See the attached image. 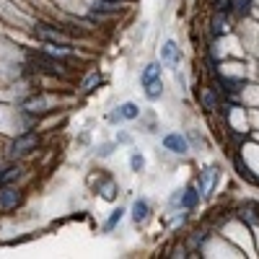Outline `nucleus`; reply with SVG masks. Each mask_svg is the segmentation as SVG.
I'll return each mask as SVG.
<instances>
[{
	"label": "nucleus",
	"mask_w": 259,
	"mask_h": 259,
	"mask_svg": "<svg viewBox=\"0 0 259 259\" xmlns=\"http://www.w3.org/2000/svg\"><path fill=\"white\" fill-rule=\"evenodd\" d=\"M101 197L104 200H114L117 197V184L111 182V179H106V182L101 184Z\"/></svg>",
	"instance_id": "obj_12"
},
{
	"label": "nucleus",
	"mask_w": 259,
	"mask_h": 259,
	"mask_svg": "<svg viewBox=\"0 0 259 259\" xmlns=\"http://www.w3.org/2000/svg\"><path fill=\"white\" fill-rule=\"evenodd\" d=\"M155 78H161V65H158V62H151V65H145V70L140 73V83L145 86V83L155 81Z\"/></svg>",
	"instance_id": "obj_6"
},
{
	"label": "nucleus",
	"mask_w": 259,
	"mask_h": 259,
	"mask_svg": "<svg viewBox=\"0 0 259 259\" xmlns=\"http://www.w3.org/2000/svg\"><path fill=\"white\" fill-rule=\"evenodd\" d=\"M119 119H138L140 117V109H138V104H132V101H125V104L119 106Z\"/></svg>",
	"instance_id": "obj_8"
},
{
	"label": "nucleus",
	"mask_w": 259,
	"mask_h": 259,
	"mask_svg": "<svg viewBox=\"0 0 259 259\" xmlns=\"http://www.w3.org/2000/svg\"><path fill=\"white\" fill-rule=\"evenodd\" d=\"M39 34L42 37H47V39H52V42H67V37H62L60 31H50V29H39Z\"/></svg>",
	"instance_id": "obj_19"
},
{
	"label": "nucleus",
	"mask_w": 259,
	"mask_h": 259,
	"mask_svg": "<svg viewBox=\"0 0 259 259\" xmlns=\"http://www.w3.org/2000/svg\"><path fill=\"white\" fill-rule=\"evenodd\" d=\"M114 153V143H104V145H99V155L101 158H106V155Z\"/></svg>",
	"instance_id": "obj_21"
},
{
	"label": "nucleus",
	"mask_w": 259,
	"mask_h": 259,
	"mask_svg": "<svg viewBox=\"0 0 259 259\" xmlns=\"http://www.w3.org/2000/svg\"><path fill=\"white\" fill-rule=\"evenodd\" d=\"M163 148L166 151H171V153H187L189 151V145H187V138L182 132H168L166 138H163Z\"/></svg>",
	"instance_id": "obj_2"
},
{
	"label": "nucleus",
	"mask_w": 259,
	"mask_h": 259,
	"mask_svg": "<svg viewBox=\"0 0 259 259\" xmlns=\"http://www.w3.org/2000/svg\"><path fill=\"white\" fill-rule=\"evenodd\" d=\"M42 106H44V96H37V99L26 101V109H29V111H39Z\"/></svg>",
	"instance_id": "obj_20"
},
{
	"label": "nucleus",
	"mask_w": 259,
	"mask_h": 259,
	"mask_svg": "<svg viewBox=\"0 0 259 259\" xmlns=\"http://www.w3.org/2000/svg\"><path fill=\"white\" fill-rule=\"evenodd\" d=\"M94 8H96V10H104V13H117V10H119V5L111 3V0H96Z\"/></svg>",
	"instance_id": "obj_15"
},
{
	"label": "nucleus",
	"mask_w": 259,
	"mask_h": 259,
	"mask_svg": "<svg viewBox=\"0 0 259 259\" xmlns=\"http://www.w3.org/2000/svg\"><path fill=\"white\" fill-rule=\"evenodd\" d=\"M130 166H132V171H143V168H145V158H143V155L138 153V151H135L132 155H130Z\"/></svg>",
	"instance_id": "obj_18"
},
{
	"label": "nucleus",
	"mask_w": 259,
	"mask_h": 259,
	"mask_svg": "<svg viewBox=\"0 0 259 259\" xmlns=\"http://www.w3.org/2000/svg\"><path fill=\"white\" fill-rule=\"evenodd\" d=\"M122 218H125V210H122V207H119V210H114V212H111V215H109V220L104 223V231H111V228H114L117 223L122 220Z\"/></svg>",
	"instance_id": "obj_16"
},
{
	"label": "nucleus",
	"mask_w": 259,
	"mask_h": 259,
	"mask_svg": "<svg viewBox=\"0 0 259 259\" xmlns=\"http://www.w3.org/2000/svg\"><path fill=\"white\" fill-rule=\"evenodd\" d=\"M148 212H151L148 210V202H145V200H135V205H132V220L138 223V226L148 220Z\"/></svg>",
	"instance_id": "obj_5"
},
{
	"label": "nucleus",
	"mask_w": 259,
	"mask_h": 259,
	"mask_svg": "<svg viewBox=\"0 0 259 259\" xmlns=\"http://www.w3.org/2000/svg\"><path fill=\"white\" fill-rule=\"evenodd\" d=\"M161 94H163V83H161V78H155V81L145 83V96H148L151 101L161 99Z\"/></svg>",
	"instance_id": "obj_10"
},
{
	"label": "nucleus",
	"mask_w": 259,
	"mask_h": 259,
	"mask_svg": "<svg viewBox=\"0 0 259 259\" xmlns=\"http://www.w3.org/2000/svg\"><path fill=\"white\" fill-rule=\"evenodd\" d=\"M200 101H202V106H205L207 111H212V109H215V96H212V91H210V88H202Z\"/></svg>",
	"instance_id": "obj_11"
},
{
	"label": "nucleus",
	"mask_w": 259,
	"mask_h": 259,
	"mask_svg": "<svg viewBox=\"0 0 259 259\" xmlns=\"http://www.w3.org/2000/svg\"><path fill=\"white\" fill-rule=\"evenodd\" d=\"M99 81H101V78H99V73H94V75H88V78H86L81 88H83V91H91V86H94V83H99Z\"/></svg>",
	"instance_id": "obj_22"
},
{
	"label": "nucleus",
	"mask_w": 259,
	"mask_h": 259,
	"mask_svg": "<svg viewBox=\"0 0 259 259\" xmlns=\"http://www.w3.org/2000/svg\"><path fill=\"white\" fill-rule=\"evenodd\" d=\"M215 182H218V168H212V166L205 168V171L200 174V182H197L200 184V195L207 197L212 192V187H215Z\"/></svg>",
	"instance_id": "obj_3"
},
{
	"label": "nucleus",
	"mask_w": 259,
	"mask_h": 259,
	"mask_svg": "<svg viewBox=\"0 0 259 259\" xmlns=\"http://www.w3.org/2000/svg\"><path fill=\"white\" fill-rule=\"evenodd\" d=\"M18 174H21V166H3L0 168V187H5L13 179H18Z\"/></svg>",
	"instance_id": "obj_7"
},
{
	"label": "nucleus",
	"mask_w": 259,
	"mask_h": 259,
	"mask_svg": "<svg viewBox=\"0 0 259 259\" xmlns=\"http://www.w3.org/2000/svg\"><path fill=\"white\" fill-rule=\"evenodd\" d=\"M231 8L236 10L239 16L244 13H249V8H252V0H231Z\"/></svg>",
	"instance_id": "obj_17"
},
{
	"label": "nucleus",
	"mask_w": 259,
	"mask_h": 259,
	"mask_svg": "<svg viewBox=\"0 0 259 259\" xmlns=\"http://www.w3.org/2000/svg\"><path fill=\"white\" fill-rule=\"evenodd\" d=\"M197 200H200V192L195 187H187L184 192H182V207H187V210H192L195 205H197Z\"/></svg>",
	"instance_id": "obj_9"
},
{
	"label": "nucleus",
	"mask_w": 259,
	"mask_h": 259,
	"mask_svg": "<svg viewBox=\"0 0 259 259\" xmlns=\"http://www.w3.org/2000/svg\"><path fill=\"white\" fill-rule=\"evenodd\" d=\"M47 54H52V57H67V54H70V50H54V47H47Z\"/></svg>",
	"instance_id": "obj_23"
},
{
	"label": "nucleus",
	"mask_w": 259,
	"mask_h": 259,
	"mask_svg": "<svg viewBox=\"0 0 259 259\" xmlns=\"http://www.w3.org/2000/svg\"><path fill=\"white\" fill-rule=\"evenodd\" d=\"M31 148H37V135H21V138H16L13 140V145H10V155H26Z\"/></svg>",
	"instance_id": "obj_1"
},
{
	"label": "nucleus",
	"mask_w": 259,
	"mask_h": 259,
	"mask_svg": "<svg viewBox=\"0 0 259 259\" xmlns=\"http://www.w3.org/2000/svg\"><path fill=\"white\" fill-rule=\"evenodd\" d=\"M231 8V0H215V10L218 13H223V10H228Z\"/></svg>",
	"instance_id": "obj_24"
},
{
	"label": "nucleus",
	"mask_w": 259,
	"mask_h": 259,
	"mask_svg": "<svg viewBox=\"0 0 259 259\" xmlns=\"http://www.w3.org/2000/svg\"><path fill=\"white\" fill-rule=\"evenodd\" d=\"M18 200H21L18 189H13V187H3V189H0V210H10V207H16V205H18Z\"/></svg>",
	"instance_id": "obj_4"
},
{
	"label": "nucleus",
	"mask_w": 259,
	"mask_h": 259,
	"mask_svg": "<svg viewBox=\"0 0 259 259\" xmlns=\"http://www.w3.org/2000/svg\"><path fill=\"white\" fill-rule=\"evenodd\" d=\"M228 29V21H226V16H215V18H212V34H215V37H220V34L223 31H226Z\"/></svg>",
	"instance_id": "obj_14"
},
{
	"label": "nucleus",
	"mask_w": 259,
	"mask_h": 259,
	"mask_svg": "<svg viewBox=\"0 0 259 259\" xmlns=\"http://www.w3.org/2000/svg\"><path fill=\"white\" fill-rule=\"evenodd\" d=\"M161 54H163V60H171V62H176V60H179V50H176V44H174V42H166Z\"/></svg>",
	"instance_id": "obj_13"
}]
</instances>
